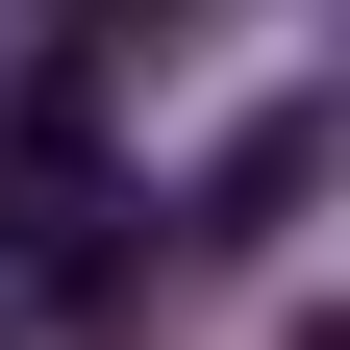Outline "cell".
<instances>
[{
	"instance_id": "cell-1",
	"label": "cell",
	"mask_w": 350,
	"mask_h": 350,
	"mask_svg": "<svg viewBox=\"0 0 350 350\" xmlns=\"http://www.w3.org/2000/svg\"><path fill=\"white\" fill-rule=\"evenodd\" d=\"M300 175H325V100H275V125H226V175H200V226H275Z\"/></svg>"
}]
</instances>
